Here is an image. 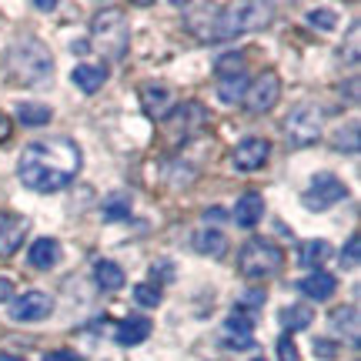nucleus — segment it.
I'll return each mask as SVG.
<instances>
[{
  "label": "nucleus",
  "instance_id": "bb28decb",
  "mask_svg": "<svg viewBox=\"0 0 361 361\" xmlns=\"http://www.w3.org/2000/svg\"><path fill=\"white\" fill-rule=\"evenodd\" d=\"M134 301H137L141 308H157V305L164 301V291H161L157 284H134Z\"/></svg>",
  "mask_w": 361,
  "mask_h": 361
},
{
  "label": "nucleus",
  "instance_id": "9b49d317",
  "mask_svg": "<svg viewBox=\"0 0 361 361\" xmlns=\"http://www.w3.org/2000/svg\"><path fill=\"white\" fill-rule=\"evenodd\" d=\"M141 104H144V114L151 117V121H164L174 111V90L168 84H144Z\"/></svg>",
  "mask_w": 361,
  "mask_h": 361
},
{
  "label": "nucleus",
  "instance_id": "473e14b6",
  "mask_svg": "<svg viewBox=\"0 0 361 361\" xmlns=\"http://www.w3.org/2000/svg\"><path fill=\"white\" fill-rule=\"evenodd\" d=\"M151 274L157 278V284H161V281H171V274H174V264H171V261H157L154 268H151Z\"/></svg>",
  "mask_w": 361,
  "mask_h": 361
},
{
  "label": "nucleus",
  "instance_id": "e433bc0d",
  "mask_svg": "<svg viewBox=\"0 0 361 361\" xmlns=\"http://www.w3.org/2000/svg\"><path fill=\"white\" fill-rule=\"evenodd\" d=\"M11 130H13L11 117H7V114H0V141H7V137H11Z\"/></svg>",
  "mask_w": 361,
  "mask_h": 361
},
{
  "label": "nucleus",
  "instance_id": "c9c22d12",
  "mask_svg": "<svg viewBox=\"0 0 361 361\" xmlns=\"http://www.w3.org/2000/svg\"><path fill=\"white\" fill-rule=\"evenodd\" d=\"M0 301H13V281L11 278H0Z\"/></svg>",
  "mask_w": 361,
  "mask_h": 361
},
{
  "label": "nucleus",
  "instance_id": "6ab92c4d",
  "mask_svg": "<svg viewBox=\"0 0 361 361\" xmlns=\"http://www.w3.org/2000/svg\"><path fill=\"white\" fill-rule=\"evenodd\" d=\"M331 258V245L324 238H314V241H305L301 251H298V264H305L311 271H322V264Z\"/></svg>",
  "mask_w": 361,
  "mask_h": 361
},
{
  "label": "nucleus",
  "instance_id": "7ed1b4c3",
  "mask_svg": "<svg viewBox=\"0 0 361 361\" xmlns=\"http://www.w3.org/2000/svg\"><path fill=\"white\" fill-rule=\"evenodd\" d=\"M11 71L13 80H20L27 87H40V84L54 80V57L40 40H20L11 51Z\"/></svg>",
  "mask_w": 361,
  "mask_h": 361
},
{
  "label": "nucleus",
  "instance_id": "2eb2a0df",
  "mask_svg": "<svg viewBox=\"0 0 361 361\" xmlns=\"http://www.w3.org/2000/svg\"><path fill=\"white\" fill-rule=\"evenodd\" d=\"M27 261H30V268H37V271L57 268V261H61V245H57L54 238H40V241H34V245H30Z\"/></svg>",
  "mask_w": 361,
  "mask_h": 361
},
{
  "label": "nucleus",
  "instance_id": "72a5a7b5",
  "mask_svg": "<svg viewBox=\"0 0 361 361\" xmlns=\"http://www.w3.org/2000/svg\"><path fill=\"white\" fill-rule=\"evenodd\" d=\"M314 355H322V358H335V355H338V345L324 341V338H314Z\"/></svg>",
  "mask_w": 361,
  "mask_h": 361
},
{
  "label": "nucleus",
  "instance_id": "ea45409f",
  "mask_svg": "<svg viewBox=\"0 0 361 361\" xmlns=\"http://www.w3.org/2000/svg\"><path fill=\"white\" fill-rule=\"evenodd\" d=\"M255 361H264V358H255Z\"/></svg>",
  "mask_w": 361,
  "mask_h": 361
},
{
  "label": "nucleus",
  "instance_id": "423d86ee",
  "mask_svg": "<svg viewBox=\"0 0 361 361\" xmlns=\"http://www.w3.org/2000/svg\"><path fill=\"white\" fill-rule=\"evenodd\" d=\"M54 314V298L44 295V291H24L20 298L11 301V311L7 318L17 324H37V322H47Z\"/></svg>",
  "mask_w": 361,
  "mask_h": 361
},
{
  "label": "nucleus",
  "instance_id": "2f4dec72",
  "mask_svg": "<svg viewBox=\"0 0 361 361\" xmlns=\"http://www.w3.org/2000/svg\"><path fill=\"white\" fill-rule=\"evenodd\" d=\"M241 57L238 54H228V57H221L218 61V78H224V74H241Z\"/></svg>",
  "mask_w": 361,
  "mask_h": 361
},
{
  "label": "nucleus",
  "instance_id": "f3484780",
  "mask_svg": "<svg viewBox=\"0 0 361 361\" xmlns=\"http://www.w3.org/2000/svg\"><path fill=\"white\" fill-rule=\"evenodd\" d=\"M194 247H197V255H204V258H224L228 238H224V231H218V228H204V231L194 234Z\"/></svg>",
  "mask_w": 361,
  "mask_h": 361
},
{
  "label": "nucleus",
  "instance_id": "20e7f679",
  "mask_svg": "<svg viewBox=\"0 0 361 361\" xmlns=\"http://www.w3.org/2000/svg\"><path fill=\"white\" fill-rule=\"evenodd\" d=\"M284 264V251L278 245H271L264 238H251L241 251H238V271L245 278H271L278 274Z\"/></svg>",
  "mask_w": 361,
  "mask_h": 361
},
{
  "label": "nucleus",
  "instance_id": "412c9836",
  "mask_svg": "<svg viewBox=\"0 0 361 361\" xmlns=\"http://www.w3.org/2000/svg\"><path fill=\"white\" fill-rule=\"evenodd\" d=\"M17 117H20V124H24V128H44V124H51L54 111L47 107V104H40V101H24L20 107H17Z\"/></svg>",
  "mask_w": 361,
  "mask_h": 361
},
{
  "label": "nucleus",
  "instance_id": "58836bf2",
  "mask_svg": "<svg viewBox=\"0 0 361 361\" xmlns=\"http://www.w3.org/2000/svg\"><path fill=\"white\" fill-rule=\"evenodd\" d=\"M0 361H24V358H17V355H11V351H0Z\"/></svg>",
  "mask_w": 361,
  "mask_h": 361
},
{
  "label": "nucleus",
  "instance_id": "7c9ffc66",
  "mask_svg": "<svg viewBox=\"0 0 361 361\" xmlns=\"http://www.w3.org/2000/svg\"><path fill=\"white\" fill-rule=\"evenodd\" d=\"M278 358L281 361H301V355H298V345L291 335H281L278 338Z\"/></svg>",
  "mask_w": 361,
  "mask_h": 361
},
{
  "label": "nucleus",
  "instance_id": "dca6fc26",
  "mask_svg": "<svg viewBox=\"0 0 361 361\" xmlns=\"http://www.w3.org/2000/svg\"><path fill=\"white\" fill-rule=\"evenodd\" d=\"M264 214V197L258 191H247L238 197V204H234V221L241 224V228H255Z\"/></svg>",
  "mask_w": 361,
  "mask_h": 361
},
{
  "label": "nucleus",
  "instance_id": "c756f323",
  "mask_svg": "<svg viewBox=\"0 0 361 361\" xmlns=\"http://www.w3.org/2000/svg\"><path fill=\"white\" fill-rule=\"evenodd\" d=\"M311 27H322V30H335L338 27V13L335 11H311L308 13Z\"/></svg>",
  "mask_w": 361,
  "mask_h": 361
},
{
  "label": "nucleus",
  "instance_id": "5701e85b",
  "mask_svg": "<svg viewBox=\"0 0 361 361\" xmlns=\"http://www.w3.org/2000/svg\"><path fill=\"white\" fill-rule=\"evenodd\" d=\"M331 331L345 335L348 331V341L358 345V311L355 308H335L331 311Z\"/></svg>",
  "mask_w": 361,
  "mask_h": 361
},
{
  "label": "nucleus",
  "instance_id": "39448f33",
  "mask_svg": "<svg viewBox=\"0 0 361 361\" xmlns=\"http://www.w3.org/2000/svg\"><path fill=\"white\" fill-rule=\"evenodd\" d=\"M284 134L291 147H311L322 137V107L318 104H298L284 121Z\"/></svg>",
  "mask_w": 361,
  "mask_h": 361
},
{
  "label": "nucleus",
  "instance_id": "ddd939ff",
  "mask_svg": "<svg viewBox=\"0 0 361 361\" xmlns=\"http://www.w3.org/2000/svg\"><path fill=\"white\" fill-rule=\"evenodd\" d=\"M295 288L305 298H311V301H328V298L338 291V278L335 274H328V271H311L308 278L295 281Z\"/></svg>",
  "mask_w": 361,
  "mask_h": 361
},
{
  "label": "nucleus",
  "instance_id": "a211bd4d",
  "mask_svg": "<svg viewBox=\"0 0 361 361\" xmlns=\"http://www.w3.org/2000/svg\"><path fill=\"white\" fill-rule=\"evenodd\" d=\"M71 80H74L84 94H97V90L104 87V80H107V67H101V64H78V71L71 74Z\"/></svg>",
  "mask_w": 361,
  "mask_h": 361
},
{
  "label": "nucleus",
  "instance_id": "cd10ccee",
  "mask_svg": "<svg viewBox=\"0 0 361 361\" xmlns=\"http://www.w3.org/2000/svg\"><path fill=\"white\" fill-rule=\"evenodd\" d=\"M358 258H361V234H351L348 245L341 247V268H358Z\"/></svg>",
  "mask_w": 361,
  "mask_h": 361
},
{
  "label": "nucleus",
  "instance_id": "6e6552de",
  "mask_svg": "<svg viewBox=\"0 0 361 361\" xmlns=\"http://www.w3.org/2000/svg\"><path fill=\"white\" fill-rule=\"evenodd\" d=\"M345 197H348V188L335 174H318V178L311 180L308 191L301 194V204L308 207V211H328L331 204L345 201Z\"/></svg>",
  "mask_w": 361,
  "mask_h": 361
},
{
  "label": "nucleus",
  "instance_id": "0eeeda50",
  "mask_svg": "<svg viewBox=\"0 0 361 361\" xmlns=\"http://www.w3.org/2000/svg\"><path fill=\"white\" fill-rule=\"evenodd\" d=\"M278 97H281V78L274 71H264L261 78H255L247 84L241 101H245V107L251 114H268L271 107L278 104Z\"/></svg>",
  "mask_w": 361,
  "mask_h": 361
},
{
  "label": "nucleus",
  "instance_id": "aec40b11",
  "mask_svg": "<svg viewBox=\"0 0 361 361\" xmlns=\"http://www.w3.org/2000/svg\"><path fill=\"white\" fill-rule=\"evenodd\" d=\"M94 281H97L101 291H117V288H124V268L114 264V261L101 258L94 264Z\"/></svg>",
  "mask_w": 361,
  "mask_h": 361
},
{
  "label": "nucleus",
  "instance_id": "9d476101",
  "mask_svg": "<svg viewBox=\"0 0 361 361\" xmlns=\"http://www.w3.org/2000/svg\"><path fill=\"white\" fill-rule=\"evenodd\" d=\"M268 157H271V144L264 141V137H245V141L234 147V154H231V164L238 171H261L264 164H268Z\"/></svg>",
  "mask_w": 361,
  "mask_h": 361
},
{
  "label": "nucleus",
  "instance_id": "4be33fe9",
  "mask_svg": "<svg viewBox=\"0 0 361 361\" xmlns=\"http://www.w3.org/2000/svg\"><path fill=\"white\" fill-rule=\"evenodd\" d=\"M311 318H314V311H311L308 305H291V308H281V314H278V322H281V328H284V335L308 328Z\"/></svg>",
  "mask_w": 361,
  "mask_h": 361
},
{
  "label": "nucleus",
  "instance_id": "4468645a",
  "mask_svg": "<svg viewBox=\"0 0 361 361\" xmlns=\"http://www.w3.org/2000/svg\"><path fill=\"white\" fill-rule=\"evenodd\" d=\"M151 318H144V314H134V318H124V322L117 324V331H114V338H117V345L121 348H134V345H141L144 338H151Z\"/></svg>",
  "mask_w": 361,
  "mask_h": 361
},
{
  "label": "nucleus",
  "instance_id": "f03ea898",
  "mask_svg": "<svg viewBox=\"0 0 361 361\" xmlns=\"http://www.w3.org/2000/svg\"><path fill=\"white\" fill-rule=\"evenodd\" d=\"M271 7L264 4H197L188 7V30L197 40H234L268 27Z\"/></svg>",
  "mask_w": 361,
  "mask_h": 361
},
{
  "label": "nucleus",
  "instance_id": "f257e3e1",
  "mask_svg": "<svg viewBox=\"0 0 361 361\" xmlns=\"http://www.w3.org/2000/svg\"><path fill=\"white\" fill-rule=\"evenodd\" d=\"M80 171V147L71 137H51V141H34L24 147L17 161V174L24 188L37 194L64 191Z\"/></svg>",
  "mask_w": 361,
  "mask_h": 361
},
{
  "label": "nucleus",
  "instance_id": "393cba45",
  "mask_svg": "<svg viewBox=\"0 0 361 361\" xmlns=\"http://www.w3.org/2000/svg\"><path fill=\"white\" fill-rule=\"evenodd\" d=\"M101 214H104V221H124V218H130V194H124V191L111 194V197L104 201Z\"/></svg>",
  "mask_w": 361,
  "mask_h": 361
},
{
  "label": "nucleus",
  "instance_id": "a878e982",
  "mask_svg": "<svg viewBox=\"0 0 361 361\" xmlns=\"http://www.w3.org/2000/svg\"><path fill=\"white\" fill-rule=\"evenodd\" d=\"M224 331H228V338H251V331H255V318L247 314L245 308H234V314H228V322H224Z\"/></svg>",
  "mask_w": 361,
  "mask_h": 361
},
{
  "label": "nucleus",
  "instance_id": "b1692460",
  "mask_svg": "<svg viewBox=\"0 0 361 361\" xmlns=\"http://www.w3.org/2000/svg\"><path fill=\"white\" fill-rule=\"evenodd\" d=\"M247 90V74L241 71V74H224V78L218 80V97L224 104H234L238 97H245Z\"/></svg>",
  "mask_w": 361,
  "mask_h": 361
},
{
  "label": "nucleus",
  "instance_id": "1a4fd4ad",
  "mask_svg": "<svg viewBox=\"0 0 361 361\" xmlns=\"http://www.w3.org/2000/svg\"><path fill=\"white\" fill-rule=\"evenodd\" d=\"M201 114H207V111H204V104H197V101H188L184 107H174V111L164 117L171 144H180V141H188V137H194V134L201 130V124H191V117H201Z\"/></svg>",
  "mask_w": 361,
  "mask_h": 361
},
{
  "label": "nucleus",
  "instance_id": "f704fd0d",
  "mask_svg": "<svg viewBox=\"0 0 361 361\" xmlns=\"http://www.w3.org/2000/svg\"><path fill=\"white\" fill-rule=\"evenodd\" d=\"M44 361H80V355H74V351H67V348H61V351H51Z\"/></svg>",
  "mask_w": 361,
  "mask_h": 361
},
{
  "label": "nucleus",
  "instance_id": "4c0bfd02",
  "mask_svg": "<svg viewBox=\"0 0 361 361\" xmlns=\"http://www.w3.org/2000/svg\"><path fill=\"white\" fill-rule=\"evenodd\" d=\"M71 51H74V54H87L90 44H87V40H74V44H71Z\"/></svg>",
  "mask_w": 361,
  "mask_h": 361
},
{
  "label": "nucleus",
  "instance_id": "c85d7f7f",
  "mask_svg": "<svg viewBox=\"0 0 361 361\" xmlns=\"http://www.w3.org/2000/svg\"><path fill=\"white\" fill-rule=\"evenodd\" d=\"M335 144H338V151H348V154H355V151H358V124H348V134H345V130H338Z\"/></svg>",
  "mask_w": 361,
  "mask_h": 361
},
{
  "label": "nucleus",
  "instance_id": "f8f14e48",
  "mask_svg": "<svg viewBox=\"0 0 361 361\" xmlns=\"http://www.w3.org/2000/svg\"><path fill=\"white\" fill-rule=\"evenodd\" d=\"M27 238V218L0 214V258H13Z\"/></svg>",
  "mask_w": 361,
  "mask_h": 361
}]
</instances>
